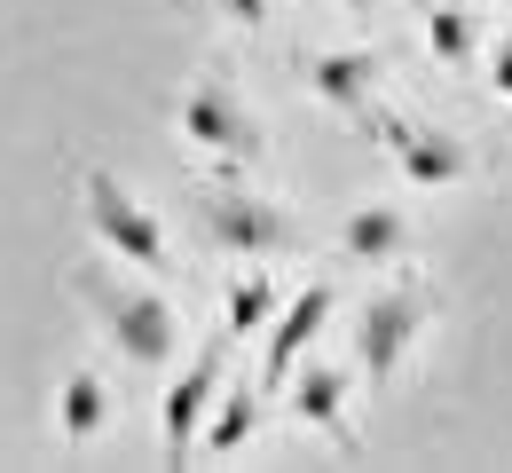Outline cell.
<instances>
[{
	"label": "cell",
	"mask_w": 512,
	"mask_h": 473,
	"mask_svg": "<svg viewBox=\"0 0 512 473\" xmlns=\"http://www.w3.org/2000/svg\"><path fill=\"white\" fill-rule=\"evenodd\" d=\"M489 79H497V95L512 103V32H497V56H489Z\"/></svg>",
	"instance_id": "obj_16"
},
{
	"label": "cell",
	"mask_w": 512,
	"mask_h": 473,
	"mask_svg": "<svg viewBox=\"0 0 512 473\" xmlns=\"http://www.w3.org/2000/svg\"><path fill=\"white\" fill-rule=\"evenodd\" d=\"M339 8H371V0H339Z\"/></svg>",
	"instance_id": "obj_18"
},
{
	"label": "cell",
	"mask_w": 512,
	"mask_h": 473,
	"mask_svg": "<svg viewBox=\"0 0 512 473\" xmlns=\"http://www.w3.org/2000/svg\"><path fill=\"white\" fill-rule=\"evenodd\" d=\"M182 135H190L197 150H213V158H260L253 111H245L237 95H221V87H197V95H182Z\"/></svg>",
	"instance_id": "obj_7"
},
{
	"label": "cell",
	"mask_w": 512,
	"mask_h": 473,
	"mask_svg": "<svg viewBox=\"0 0 512 473\" xmlns=\"http://www.w3.org/2000/svg\"><path fill=\"white\" fill-rule=\"evenodd\" d=\"M339 245H347L355 261H394V253L410 245V229H402V213H394V205H363V213H347Z\"/></svg>",
	"instance_id": "obj_12"
},
{
	"label": "cell",
	"mask_w": 512,
	"mask_h": 473,
	"mask_svg": "<svg viewBox=\"0 0 512 473\" xmlns=\"http://www.w3.org/2000/svg\"><path fill=\"white\" fill-rule=\"evenodd\" d=\"M284 387H292L300 426H316V434H331L339 450H355V426H347V371H339V363H308V371H292Z\"/></svg>",
	"instance_id": "obj_8"
},
{
	"label": "cell",
	"mask_w": 512,
	"mask_h": 473,
	"mask_svg": "<svg viewBox=\"0 0 512 473\" xmlns=\"http://www.w3.org/2000/svg\"><path fill=\"white\" fill-rule=\"evenodd\" d=\"M268 316H276V284L268 276H237L229 284V300H221V332L229 339H245V332H268Z\"/></svg>",
	"instance_id": "obj_14"
},
{
	"label": "cell",
	"mask_w": 512,
	"mask_h": 473,
	"mask_svg": "<svg viewBox=\"0 0 512 473\" xmlns=\"http://www.w3.org/2000/svg\"><path fill=\"white\" fill-rule=\"evenodd\" d=\"M95 308H103V332H111V347L127 355L134 371H158V363H174L182 324H174V308H166L158 292H111V284H95Z\"/></svg>",
	"instance_id": "obj_2"
},
{
	"label": "cell",
	"mask_w": 512,
	"mask_h": 473,
	"mask_svg": "<svg viewBox=\"0 0 512 473\" xmlns=\"http://www.w3.org/2000/svg\"><path fill=\"white\" fill-rule=\"evenodd\" d=\"M103 418H111V387H103L95 371H71L64 395H56V434H64V442H95Z\"/></svg>",
	"instance_id": "obj_11"
},
{
	"label": "cell",
	"mask_w": 512,
	"mask_h": 473,
	"mask_svg": "<svg viewBox=\"0 0 512 473\" xmlns=\"http://www.w3.org/2000/svg\"><path fill=\"white\" fill-rule=\"evenodd\" d=\"M418 332H426V300H418L410 284H402V292H371L363 316H355V363H363V379H371V387L394 379Z\"/></svg>",
	"instance_id": "obj_3"
},
{
	"label": "cell",
	"mask_w": 512,
	"mask_h": 473,
	"mask_svg": "<svg viewBox=\"0 0 512 473\" xmlns=\"http://www.w3.org/2000/svg\"><path fill=\"white\" fill-rule=\"evenodd\" d=\"M221 8H229L237 24H260V16H268V0H221Z\"/></svg>",
	"instance_id": "obj_17"
},
{
	"label": "cell",
	"mask_w": 512,
	"mask_h": 473,
	"mask_svg": "<svg viewBox=\"0 0 512 473\" xmlns=\"http://www.w3.org/2000/svg\"><path fill=\"white\" fill-rule=\"evenodd\" d=\"M79 198H87V229H95V245H111V253L134 261L142 276H166V261H174V253H166V229H158V213L134 198L119 174H87Z\"/></svg>",
	"instance_id": "obj_1"
},
{
	"label": "cell",
	"mask_w": 512,
	"mask_h": 473,
	"mask_svg": "<svg viewBox=\"0 0 512 473\" xmlns=\"http://www.w3.org/2000/svg\"><path fill=\"white\" fill-rule=\"evenodd\" d=\"M331 308H339V300H331V284H308V292H300L292 308H276V316H268V355H260V387H284V379L300 371V355L316 347V332L331 324Z\"/></svg>",
	"instance_id": "obj_6"
},
{
	"label": "cell",
	"mask_w": 512,
	"mask_h": 473,
	"mask_svg": "<svg viewBox=\"0 0 512 473\" xmlns=\"http://www.w3.org/2000/svg\"><path fill=\"white\" fill-rule=\"evenodd\" d=\"M253 426H260V403L253 395H229V403L197 426V450H205V458H237V450L253 442Z\"/></svg>",
	"instance_id": "obj_13"
},
{
	"label": "cell",
	"mask_w": 512,
	"mask_h": 473,
	"mask_svg": "<svg viewBox=\"0 0 512 473\" xmlns=\"http://www.w3.org/2000/svg\"><path fill=\"white\" fill-rule=\"evenodd\" d=\"M386 142H394V158H402V174L410 182H426V190H442V182H465V150L434 127H418V119H379Z\"/></svg>",
	"instance_id": "obj_9"
},
{
	"label": "cell",
	"mask_w": 512,
	"mask_h": 473,
	"mask_svg": "<svg viewBox=\"0 0 512 473\" xmlns=\"http://www.w3.org/2000/svg\"><path fill=\"white\" fill-rule=\"evenodd\" d=\"M426 48H434V64H473V48H481V24H473V8H426Z\"/></svg>",
	"instance_id": "obj_15"
},
{
	"label": "cell",
	"mask_w": 512,
	"mask_h": 473,
	"mask_svg": "<svg viewBox=\"0 0 512 473\" xmlns=\"http://www.w3.org/2000/svg\"><path fill=\"white\" fill-rule=\"evenodd\" d=\"M308 87H316L331 111H371L379 56H371V48H331V56H308Z\"/></svg>",
	"instance_id": "obj_10"
},
{
	"label": "cell",
	"mask_w": 512,
	"mask_h": 473,
	"mask_svg": "<svg viewBox=\"0 0 512 473\" xmlns=\"http://www.w3.org/2000/svg\"><path fill=\"white\" fill-rule=\"evenodd\" d=\"M221 371H229V332L205 339V347H197V363L166 387V403H158V434H166V458H174V466H182V450L197 442L205 410H213V395H221Z\"/></svg>",
	"instance_id": "obj_5"
},
{
	"label": "cell",
	"mask_w": 512,
	"mask_h": 473,
	"mask_svg": "<svg viewBox=\"0 0 512 473\" xmlns=\"http://www.w3.org/2000/svg\"><path fill=\"white\" fill-rule=\"evenodd\" d=\"M205 229H213V245H229V253H292L300 245V229H292V213L284 205L253 198V190H221V198H205Z\"/></svg>",
	"instance_id": "obj_4"
}]
</instances>
